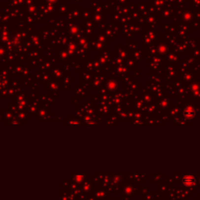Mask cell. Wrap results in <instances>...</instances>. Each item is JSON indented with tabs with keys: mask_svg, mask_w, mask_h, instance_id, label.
Here are the masks:
<instances>
[{
	"mask_svg": "<svg viewBox=\"0 0 200 200\" xmlns=\"http://www.w3.org/2000/svg\"><path fill=\"white\" fill-rule=\"evenodd\" d=\"M49 2H56V0H49Z\"/></svg>",
	"mask_w": 200,
	"mask_h": 200,
	"instance_id": "6da1fadb",
	"label": "cell"
}]
</instances>
